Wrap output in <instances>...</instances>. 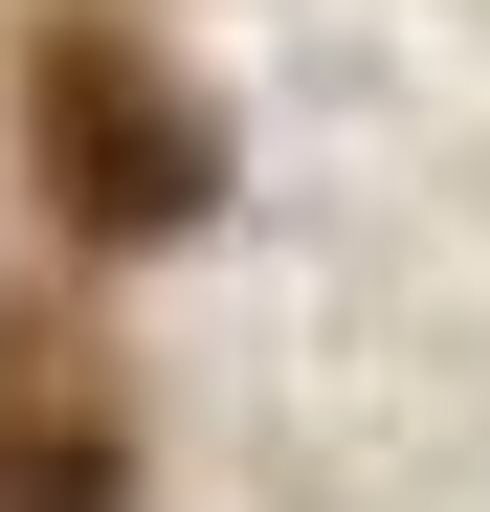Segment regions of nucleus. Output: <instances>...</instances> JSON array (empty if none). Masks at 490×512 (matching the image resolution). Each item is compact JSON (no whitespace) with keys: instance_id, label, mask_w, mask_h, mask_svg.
<instances>
[{"instance_id":"f257e3e1","label":"nucleus","mask_w":490,"mask_h":512,"mask_svg":"<svg viewBox=\"0 0 490 512\" xmlns=\"http://www.w3.org/2000/svg\"><path fill=\"white\" fill-rule=\"evenodd\" d=\"M23 134H45V201H67V223H112V245L201 223V179H223L201 90H156L112 23H45V45H23Z\"/></svg>"},{"instance_id":"f03ea898","label":"nucleus","mask_w":490,"mask_h":512,"mask_svg":"<svg viewBox=\"0 0 490 512\" xmlns=\"http://www.w3.org/2000/svg\"><path fill=\"white\" fill-rule=\"evenodd\" d=\"M0 512H112V423L45 379V334H0Z\"/></svg>"}]
</instances>
